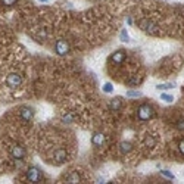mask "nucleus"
<instances>
[{"label": "nucleus", "mask_w": 184, "mask_h": 184, "mask_svg": "<svg viewBox=\"0 0 184 184\" xmlns=\"http://www.w3.org/2000/svg\"><path fill=\"white\" fill-rule=\"evenodd\" d=\"M103 92H105V93H112V92H113V87H112V84L106 82V84L103 86Z\"/></svg>", "instance_id": "4468645a"}, {"label": "nucleus", "mask_w": 184, "mask_h": 184, "mask_svg": "<svg viewBox=\"0 0 184 184\" xmlns=\"http://www.w3.org/2000/svg\"><path fill=\"white\" fill-rule=\"evenodd\" d=\"M21 77L18 75V74H10L9 77L6 78V82H8V86H9L10 88H16L21 86Z\"/></svg>", "instance_id": "20e7f679"}, {"label": "nucleus", "mask_w": 184, "mask_h": 184, "mask_svg": "<svg viewBox=\"0 0 184 184\" xmlns=\"http://www.w3.org/2000/svg\"><path fill=\"white\" fill-rule=\"evenodd\" d=\"M53 158L56 162H63L66 160V152L63 149H59V150H55L53 152Z\"/></svg>", "instance_id": "6e6552de"}, {"label": "nucleus", "mask_w": 184, "mask_h": 184, "mask_svg": "<svg viewBox=\"0 0 184 184\" xmlns=\"http://www.w3.org/2000/svg\"><path fill=\"white\" fill-rule=\"evenodd\" d=\"M41 172H40L39 168H35V166H33V168H29L28 172H27V178L31 181V183H40L41 181Z\"/></svg>", "instance_id": "7ed1b4c3"}, {"label": "nucleus", "mask_w": 184, "mask_h": 184, "mask_svg": "<svg viewBox=\"0 0 184 184\" xmlns=\"http://www.w3.org/2000/svg\"><path fill=\"white\" fill-rule=\"evenodd\" d=\"M125 58H127L125 52H124V50H118V52H115V53L111 56V60L115 63V65H121V63H124Z\"/></svg>", "instance_id": "423d86ee"}, {"label": "nucleus", "mask_w": 184, "mask_h": 184, "mask_svg": "<svg viewBox=\"0 0 184 184\" xmlns=\"http://www.w3.org/2000/svg\"><path fill=\"white\" fill-rule=\"evenodd\" d=\"M178 149H180V152H181V153L184 155V140H181L178 143Z\"/></svg>", "instance_id": "6ab92c4d"}, {"label": "nucleus", "mask_w": 184, "mask_h": 184, "mask_svg": "<svg viewBox=\"0 0 184 184\" xmlns=\"http://www.w3.org/2000/svg\"><path fill=\"white\" fill-rule=\"evenodd\" d=\"M153 116H155V109H153V106H150L147 103L139 106V109H137V118H139L140 121H149Z\"/></svg>", "instance_id": "f03ea898"}, {"label": "nucleus", "mask_w": 184, "mask_h": 184, "mask_svg": "<svg viewBox=\"0 0 184 184\" xmlns=\"http://www.w3.org/2000/svg\"><path fill=\"white\" fill-rule=\"evenodd\" d=\"M92 143H93V146H102L105 143V136H103L102 133H94L92 137Z\"/></svg>", "instance_id": "0eeeda50"}, {"label": "nucleus", "mask_w": 184, "mask_h": 184, "mask_svg": "<svg viewBox=\"0 0 184 184\" xmlns=\"http://www.w3.org/2000/svg\"><path fill=\"white\" fill-rule=\"evenodd\" d=\"M55 50H56V53H58V55L63 56V55L68 53L69 46H68V43H66L65 40H59L58 43H56V46H55Z\"/></svg>", "instance_id": "39448f33"}, {"label": "nucleus", "mask_w": 184, "mask_h": 184, "mask_svg": "<svg viewBox=\"0 0 184 184\" xmlns=\"http://www.w3.org/2000/svg\"><path fill=\"white\" fill-rule=\"evenodd\" d=\"M18 0H2V3L3 5H15Z\"/></svg>", "instance_id": "f3484780"}, {"label": "nucleus", "mask_w": 184, "mask_h": 184, "mask_svg": "<svg viewBox=\"0 0 184 184\" xmlns=\"http://www.w3.org/2000/svg\"><path fill=\"white\" fill-rule=\"evenodd\" d=\"M162 174H164V175H166L168 178H174V175L171 174V172H168V171H162Z\"/></svg>", "instance_id": "aec40b11"}, {"label": "nucleus", "mask_w": 184, "mask_h": 184, "mask_svg": "<svg viewBox=\"0 0 184 184\" xmlns=\"http://www.w3.org/2000/svg\"><path fill=\"white\" fill-rule=\"evenodd\" d=\"M109 108H111L112 111H119V109L122 108L121 97H115V99H112L111 103H109Z\"/></svg>", "instance_id": "1a4fd4ad"}, {"label": "nucleus", "mask_w": 184, "mask_h": 184, "mask_svg": "<svg viewBox=\"0 0 184 184\" xmlns=\"http://www.w3.org/2000/svg\"><path fill=\"white\" fill-rule=\"evenodd\" d=\"M127 96L128 97H139V96H141V93L140 92H128Z\"/></svg>", "instance_id": "2eb2a0df"}, {"label": "nucleus", "mask_w": 184, "mask_h": 184, "mask_svg": "<svg viewBox=\"0 0 184 184\" xmlns=\"http://www.w3.org/2000/svg\"><path fill=\"white\" fill-rule=\"evenodd\" d=\"M66 181H68V183H78V181H80L78 172H72L71 175H68V177H66Z\"/></svg>", "instance_id": "9d476101"}, {"label": "nucleus", "mask_w": 184, "mask_h": 184, "mask_svg": "<svg viewBox=\"0 0 184 184\" xmlns=\"http://www.w3.org/2000/svg\"><path fill=\"white\" fill-rule=\"evenodd\" d=\"M131 149H133V146H131L130 143H122L121 145V150L124 152V153H128Z\"/></svg>", "instance_id": "ddd939ff"}, {"label": "nucleus", "mask_w": 184, "mask_h": 184, "mask_svg": "<svg viewBox=\"0 0 184 184\" xmlns=\"http://www.w3.org/2000/svg\"><path fill=\"white\" fill-rule=\"evenodd\" d=\"M160 99H162L164 102H166V103H172V102H174V97L171 96V94H166V93H162V94H160Z\"/></svg>", "instance_id": "9b49d317"}, {"label": "nucleus", "mask_w": 184, "mask_h": 184, "mask_svg": "<svg viewBox=\"0 0 184 184\" xmlns=\"http://www.w3.org/2000/svg\"><path fill=\"white\" fill-rule=\"evenodd\" d=\"M121 39H122V41H130V40H128V34H127V31H122L121 33Z\"/></svg>", "instance_id": "a211bd4d"}, {"label": "nucleus", "mask_w": 184, "mask_h": 184, "mask_svg": "<svg viewBox=\"0 0 184 184\" xmlns=\"http://www.w3.org/2000/svg\"><path fill=\"white\" fill-rule=\"evenodd\" d=\"M172 87H174V84H171V82H168V84H158L156 86L158 90H168V88H172Z\"/></svg>", "instance_id": "f8f14e48"}, {"label": "nucleus", "mask_w": 184, "mask_h": 184, "mask_svg": "<svg viewBox=\"0 0 184 184\" xmlns=\"http://www.w3.org/2000/svg\"><path fill=\"white\" fill-rule=\"evenodd\" d=\"M139 27H140L141 31H145V33H147V34H152V35H156L159 34V27L153 22V21L147 19V18H143V19H140L139 22Z\"/></svg>", "instance_id": "f257e3e1"}, {"label": "nucleus", "mask_w": 184, "mask_h": 184, "mask_svg": "<svg viewBox=\"0 0 184 184\" xmlns=\"http://www.w3.org/2000/svg\"><path fill=\"white\" fill-rule=\"evenodd\" d=\"M177 128H178L180 131L184 130V119H180V121L177 122Z\"/></svg>", "instance_id": "dca6fc26"}]
</instances>
